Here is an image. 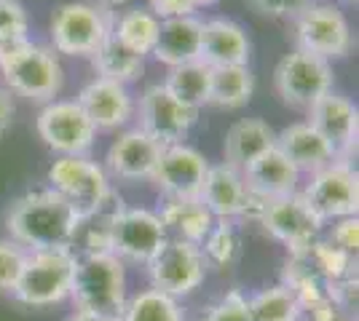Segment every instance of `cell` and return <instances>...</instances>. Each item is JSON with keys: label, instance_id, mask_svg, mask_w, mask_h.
Wrapping results in <instances>:
<instances>
[{"label": "cell", "instance_id": "1", "mask_svg": "<svg viewBox=\"0 0 359 321\" xmlns=\"http://www.w3.org/2000/svg\"><path fill=\"white\" fill-rule=\"evenodd\" d=\"M6 228L11 241L27 252L57 249L75 241L81 230V217L60 193L43 187V190H30L11 204L6 214Z\"/></svg>", "mask_w": 359, "mask_h": 321}, {"label": "cell", "instance_id": "2", "mask_svg": "<svg viewBox=\"0 0 359 321\" xmlns=\"http://www.w3.org/2000/svg\"><path fill=\"white\" fill-rule=\"evenodd\" d=\"M70 297L78 311L121 319L126 306V268L113 252H89L75 257Z\"/></svg>", "mask_w": 359, "mask_h": 321}, {"label": "cell", "instance_id": "3", "mask_svg": "<svg viewBox=\"0 0 359 321\" xmlns=\"http://www.w3.org/2000/svg\"><path fill=\"white\" fill-rule=\"evenodd\" d=\"M75 257L78 255L70 246L27 252L19 281L11 290L14 297L22 306L30 308H48L67 300L70 290H73Z\"/></svg>", "mask_w": 359, "mask_h": 321}, {"label": "cell", "instance_id": "4", "mask_svg": "<svg viewBox=\"0 0 359 321\" xmlns=\"http://www.w3.org/2000/svg\"><path fill=\"white\" fill-rule=\"evenodd\" d=\"M0 73L11 92L30 102H54L65 83V73L54 48L32 41L0 57Z\"/></svg>", "mask_w": 359, "mask_h": 321}, {"label": "cell", "instance_id": "5", "mask_svg": "<svg viewBox=\"0 0 359 321\" xmlns=\"http://www.w3.org/2000/svg\"><path fill=\"white\" fill-rule=\"evenodd\" d=\"M48 185L73 206L81 222L100 212L113 193L107 171L86 155H60L48 169Z\"/></svg>", "mask_w": 359, "mask_h": 321}, {"label": "cell", "instance_id": "6", "mask_svg": "<svg viewBox=\"0 0 359 321\" xmlns=\"http://www.w3.org/2000/svg\"><path fill=\"white\" fill-rule=\"evenodd\" d=\"M113 11L94 3H65L51 16L54 51L65 57H91L113 32Z\"/></svg>", "mask_w": 359, "mask_h": 321}, {"label": "cell", "instance_id": "7", "mask_svg": "<svg viewBox=\"0 0 359 321\" xmlns=\"http://www.w3.org/2000/svg\"><path fill=\"white\" fill-rule=\"evenodd\" d=\"M273 80L285 105L309 113L325 94L332 92V67L327 59L295 48L276 64Z\"/></svg>", "mask_w": 359, "mask_h": 321}, {"label": "cell", "instance_id": "8", "mask_svg": "<svg viewBox=\"0 0 359 321\" xmlns=\"http://www.w3.org/2000/svg\"><path fill=\"white\" fill-rule=\"evenodd\" d=\"M300 196L306 199V204L314 209L322 222L357 217L359 177L351 161H332L322 171L311 174V180L300 190Z\"/></svg>", "mask_w": 359, "mask_h": 321}, {"label": "cell", "instance_id": "9", "mask_svg": "<svg viewBox=\"0 0 359 321\" xmlns=\"http://www.w3.org/2000/svg\"><path fill=\"white\" fill-rule=\"evenodd\" d=\"M295 43L322 59H341L351 51V27L332 3H311L295 16Z\"/></svg>", "mask_w": 359, "mask_h": 321}, {"label": "cell", "instance_id": "10", "mask_svg": "<svg viewBox=\"0 0 359 321\" xmlns=\"http://www.w3.org/2000/svg\"><path fill=\"white\" fill-rule=\"evenodd\" d=\"M148 276L153 290L164 292L169 297H185L196 292L207 278V265L201 249L180 238H166V244L148 262Z\"/></svg>", "mask_w": 359, "mask_h": 321}, {"label": "cell", "instance_id": "11", "mask_svg": "<svg viewBox=\"0 0 359 321\" xmlns=\"http://www.w3.org/2000/svg\"><path fill=\"white\" fill-rule=\"evenodd\" d=\"M107 236H110V252L118 260H129L137 265H148L169 238L158 214L148 209H126V206L113 214Z\"/></svg>", "mask_w": 359, "mask_h": 321}, {"label": "cell", "instance_id": "12", "mask_svg": "<svg viewBox=\"0 0 359 321\" xmlns=\"http://www.w3.org/2000/svg\"><path fill=\"white\" fill-rule=\"evenodd\" d=\"M38 134L60 155H86L97 129L75 99H54L38 113Z\"/></svg>", "mask_w": 359, "mask_h": 321}, {"label": "cell", "instance_id": "13", "mask_svg": "<svg viewBox=\"0 0 359 321\" xmlns=\"http://www.w3.org/2000/svg\"><path fill=\"white\" fill-rule=\"evenodd\" d=\"M198 121V110L180 105L161 83L148 86L140 97V126L158 145H177Z\"/></svg>", "mask_w": 359, "mask_h": 321}, {"label": "cell", "instance_id": "14", "mask_svg": "<svg viewBox=\"0 0 359 321\" xmlns=\"http://www.w3.org/2000/svg\"><path fill=\"white\" fill-rule=\"evenodd\" d=\"M266 233H271L276 241L287 246V252H300L306 246L319 238L322 233V220L314 214V209L306 204V199L298 193L285 196V199H273L266 204V209L257 220Z\"/></svg>", "mask_w": 359, "mask_h": 321}, {"label": "cell", "instance_id": "15", "mask_svg": "<svg viewBox=\"0 0 359 321\" xmlns=\"http://www.w3.org/2000/svg\"><path fill=\"white\" fill-rule=\"evenodd\" d=\"M207 169H210V161L196 148L177 142V145H166L161 150V158L153 169L150 180L164 190L166 199H198Z\"/></svg>", "mask_w": 359, "mask_h": 321}, {"label": "cell", "instance_id": "16", "mask_svg": "<svg viewBox=\"0 0 359 321\" xmlns=\"http://www.w3.org/2000/svg\"><path fill=\"white\" fill-rule=\"evenodd\" d=\"M309 123L322 134L335 153V161H351L357 153V131H359V110L351 99L341 94H325L311 110Z\"/></svg>", "mask_w": 359, "mask_h": 321}, {"label": "cell", "instance_id": "17", "mask_svg": "<svg viewBox=\"0 0 359 321\" xmlns=\"http://www.w3.org/2000/svg\"><path fill=\"white\" fill-rule=\"evenodd\" d=\"M164 145H158L153 137H148L142 129H129L113 139L110 150H107V171L118 180H150L153 169L161 158Z\"/></svg>", "mask_w": 359, "mask_h": 321}, {"label": "cell", "instance_id": "18", "mask_svg": "<svg viewBox=\"0 0 359 321\" xmlns=\"http://www.w3.org/2000/svg\"><path fill=\"white\" fill-rule=\"evenodd\" d=\"M75 102L89 115L94 129H118L135 113V102H132L129 89L123 83L107 80V78L89 80L81 89V94L75 97Z\"/></svg>", "mask_w": 359, "mask_h": 321}, {"label": "cell", "instance_id": "19", "mask_svg": "<svg viewBox=\"0 0 359 321\" xmlns=\"http://www.w3.org/2000/svg\"><path fill=\"white\" fill-rule=\"evenodd\" d=\"M252 43L241 24L231 19H210L201 22V51L198 62L207 67H233V64H250Z\"/></svg>", "mask_w": 359, "mask_h": 321}, {"label": "cell", "instance_id": "20", "mask_svg": "<svg viewBox=\"0 0 359 321\" xmlns=\"http://www.w3.org/2000/svg\"><path fill=\"white\" fill-rule=\"evenodd\" d=\"M247 190L266 201L298 193L300 171L287 161L279 148H271L241 171Z\"/></svg>", "mask_w": 359, "mask_h": 321}, {"label": "cell", "instance_id": "21", "mask_svg": "<svg viewBox=\"0 0 359 321\" xmlns=\"http://www.w3.org/2000/svg\"><path fill=\"white\" fill-rule=\"evenodd\" d=\"M276 148L300 174H316L335 161V153L309 121L290 123L276 134Z\"/></svg>", "mask_w": 359, "mask_h": 321}, {"label": "cell", "instance_id": "22", "mask_svg": "<svg viewBox=\"0 0 359 321\" xmlns=\"http://www.w3.org/2000/svg\"><path fill=\"white\" fill-rule=\"evenodd\" d=\"M198 201L210 209L215 220H233L239 217L247 201V185L239 169L228 164H215L207 169V177L201 185Z\"/></svg>", "mask_w": 359, "mask_h": 321}, {"label": "cell", "instance_id": "23", "mask_svg": "<svg viewBox=\"0 0 359 321\" xmlns=\"http://www.w3.org/2000/svg\"><path fill=\"white\" fill-rule=\"evenodd\" d=\"M201 51V19L196 16H169L161 19L158 41L153 57L166 67H180L198 59Z\"/></svg>", "mask_w": 359, "mask_h": 321}, {"label": "cell", "instance_id": "24", "mask_svg": "<svg viewBox=\"0 0 359 321\" xmlns=\"http://www.w3.org/2000/svg\"><path fill=\"white\" fill-rule=\"evenodd\" d=\"M271 148H276V131L269 123L260 121V118H241L225 134L223 164L244 171L255 158H260Z\"/></svg>", "mask_w": 359, "mask_h": 321}, {"label": "cell", "instance_id": "25", "mask_svg": "<svg viewBox=\"0 0 359 321\" xmlns=\"http://www.w3.org/2000/svg\"><path fill=\"white\" fill-rule=\"evenodd\" d=\"M158 220L169 238H180L188 244H201L215 225V217L198 199H166Z\"/></svg>", "mask_w": 359, "mask_h": 321}, {"label": "cell", "instance_id": "26", "mask_svg": "<svg viewBox=\"0 0 359 321\" xmlns=\"http://www.w3.org/2000/svg\"><path fill=\"white\" fill-rule=\"evenodd\" d=\"M210 83L212 67L196 59L188 64H180V67H169V76L161 86L177 99L180 105L201 110L204 105H210Z\"/></svg>", "mask_w": 359, "mask_h": 321}, {"label": "cell", "instance_id": "27", "mask_svg": "<svg viewBox=\"0 0 359 321\" xmlns=\"http://www.w3.org/2000/svg\"><path fill=\"white\" fill-rule=\"evenodd\" d=\"M91 64L97 70V78H107V80H116V83L126 86V83H132V80L142 76L145 57H140L132 48H126L110 32L102 41V46L91 54Z\"/></svg>", "mask_w": 359, "mask_h": 321}, {"label": "cell", "instance_id": "28", "mask_svg": "<svg viewBox=\"0 0 359 321\" xmlns=\"http://www.w3.org/2000/svg\"><path fill=\"white\" fill-rule=\"evenodd\" d=\"M255 76L250 64H233V67H212L210 83V105L220 110H239L252 99Z\"/></svg>", "mask_w": 359, "mask_h": 321}, {"label": "cell", "instance_id": "29", "mask_svg": "<svg viewBox=\"0 0 359 321\" xmlns=\"http://www.w3.org/2000/svg\"><path fill=\"white\" fill-rule=\"evenodd\" d=\"M161 19L150 8H129L121 16H113V38L132 48L140 57H148L158 41Z\"/></svg>", "mask_w": 359, "mask_h": 321}, {"label": "cell", "instance_id": "30", "mask_svg": "<svg viewBox=\"0 0 359 321\" xmlns=\"http://www.w3.org/2000/svg\"><path fill=\"white\" fill-rule=\"evenodd\" d=\"M201 257L207 268L215 271H233V265L241 257V238L239 230L231 220H215L212 230L207 233V238L198 244Z\"/></svg>", "mask_w": 359, "mask_h": 321}, {"label": "cell", "instance_id": "31", "mask_svg": "<svg viewBox=\"0 0 359 321\" xmlns=\"http://www.w3.org/2000/svg\"><path fill=\"white\" fill-rule=\"evenodd\" d=\"M300 252L309 260V265L327 284H338V281H344V278L357 273V257L346 255L344 249L330 244L327 238H316V241H311V244L306 246V249H300Z\"/></svg>", "mask_w": 359, "mask_h": 321}, {"label": "cell", "instance_id": "32", "mask_svg": "<svg viewBox=\"0 0 359 321\" xmlns=\"http://www.w3.org/2000/svg\"><path fill=\"white\" fill-rule=\"evenodd\" d=\"M118 321H185V316L175 297L150 287L126 300Z\"/></svg>", "mask_w": 359, "mask_h": 321}, {"label": "cell", "instance_id": "33", "mask_svg": "<svg viewBox=\"0 0 359 321\" xmlns=\"http://www.w3.org/2000/svg\"><path fill=\"white\" fill-rule=\"evenodd\" d=\"M250 303V319L252 321H298L300 308L292 292L285 284H276L269 290L257 292Z\"/></svg>", "mask_w": 359, "mask_h": 321}, {"label": "cell", "instance_id": "34", "mask_svg": "<svg viewBox=\"0 0 359 321\" xmlns=\"http://www.w3.org/2000/svg\"><path fill=\"white\" fill-rule=\"evenodd\" d=\"M25 260H27V249H22L11 238H0V292L14 290Z\"/></svg>", "mask_w": 359, "mask_h": 321}, {"label": "cell", "instance_id": "35", "mask_svg": "<svg viewBox=\"0 0 359 321\" xmlns=\"http://www.w3.org/2000/svg\"><path fill=\"white\" fill-rule=\"evenodd\" d=\"M204 321H252L250 319V303L239 290L228 292L220 303L207 311Z\"/></svg>", "mask_w": 359, "mask_h": 321}, {"label": "cell", "instance_id": "36", "mask_svg": "<svg viewBox=\"0 0 359 321\" xmlns=\"http://www.w3.org/2000/svg\"><path fill=\"white\" fill-rule=\"evenodd\" d=\"M314 0H247V6L255 14L271 16V19H295Z\"/></svg>", "mask_w": 359, "mask_h": 321}, {"label": "cell", "instance_id": "37", "mask_svg": "<svg viewBox=\"0 0 359 321\" xmlns=\"http://www.w3.org/2000/svg\"><path fill=\"white\" fill-rule=\"evenodd\" d=\"M327 241L330 244H335L338 249H344L346 255L357 257V249H359V220L357 217L335 220V228H332Z\"/></svg>", "mask_w": 359, "mask_h": 321}, {"label": "cell", "instance_id": "38", "mask_svg": "<svg viewBox=\"0 0 359 321\" xmlns=\"http://www.w3.org/2000/svg\"><path fill=\"white\" fill-rule=\"evenodd\" d=\"M150 11L158 19H169V16H194L196 8L201 6H212L215 0H148Z\"/></svg>", "mask_w": 359, "mask_h": 321}, {"label": "cell", "instance_id": "39", "mask_svg": "<svg viewBox=\"0 0 359 321\" xmlns=\"http://www.w3.org/2000/svg\"><path fill=\"white\" fill-rule=\"evenodd\" d=\"M3 32H27V14L16 0H0V35Z\"/></svg>", "mask_w": 359, "mask_h": 321}, {"label": "cell", "instance_id": "40", "mask_svg": "<svg viewBox=\"0 0 359 321\" xmlns=\"http://www.w3.org/2000/svg\"><path fill=\"white\" fill-rule=\"evenodd\" d=\"M298 321H357V316L346 313L344 308H338L332 300H327V303H322V306L300 311Z\"/></svg>", "mask_w": 359, "mask_h": 321}, {"label": "cell", "instance_id": "41", "mask_svg": "<svg viewBox=\"0 0 359 321\" xmlns=\"http://www.w3.org/2000/svg\"><path fill=\"white\" fill-rule=\"evenodd\" d=\"M14 115H16L14 97H11L8 89H0V137L14 126Z\"/></svg>", "mask_w": 359, "mask_h": 321}, {"label": "cell", "instance_id": "42", "mask_svg": "<svg viewBox=\"0 0 359 321\" xmlns=\"http://www.w3.org/2000/svg\"><path fill=\"white\" fill-rule=\"evenodd\" d=\"M67 321H118V319H110V316H100V313H89V311H75V313Z\"/></svg>", "mask_w": 359, "mask_h": 321}, {"label": "cell", "instance_id": "43", "mask_svg": "<svg viewBox=\"0 0 359 321\" xmlns=\"http://www.w3.org/2000/svg\"><path fill=\"white\" fill-rule=\"evenodd\" d=\"M126 3H132V0H102L100 6H105V8H116V6H126Z\"/></svg>", "mask_w": 359, "mask_h": 321}]
</instances>
